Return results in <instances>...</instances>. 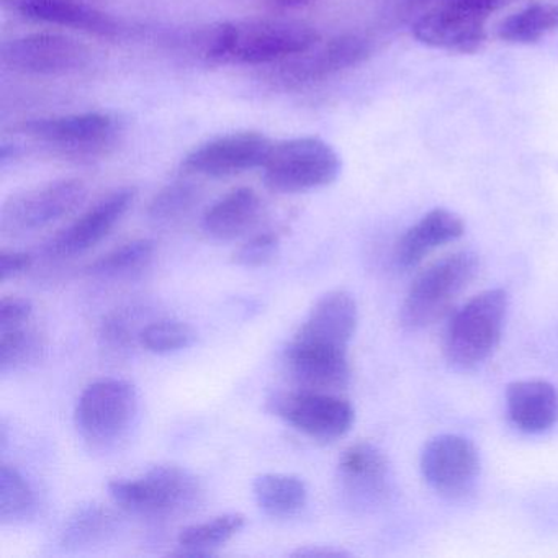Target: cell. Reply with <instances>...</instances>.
Instances as JSON below:
<instances>
[{
    "label": "cell",
    "mask_w": 558,
    "mask_h": 558,
    "mask_svg": "<svg viewBox=\"0 0 558 558\" xmlns=\"http://www.w3.org/2000/svg\"><path fill=\"white\" fill-rule=\"evenodd\" d=\"M322 40L312 25L286 19H247L214 25L201 35L202 57L238 66L277 64Z\"/></svg>",
    "instance_id": "1"
},
{
    "label": "cell",
    "mask_w": 558,
    "mask_h": 558,
    "mask_svg": "<svg viewBox=\"0 0 558 558\" xmlns=\"http://www.w3.org/2000/svg\"><path fill=\"white\" fill-rule=\"evenodd\" d=\"M506 290L492 289L470 299L453 313L444 338V357L457 371H472L492 357L508 318Z\"/></svg>",
    "instance_id": "2"
},
{
    "label": "cell",
    "mask_w": 558,
    "mask_h": 558,
    "mask_svg": "<svg viewBox=\"0 0 558 558\" xmlns=\"http://www.w3.org/2000/svg\"><path fill=\"white\" fill-rule=\"evenodd\" d=\"M478 270L480 259L473 251H456L434 260L408 290L401 305V325L411 331L436 325L469 289Z\"/></svg>",
    "instance_id": "3"
},
{
    "label": "cell",
    "mask_w": 558,
    "mask_h": 558,
    "mask_svg": "<svg viewBox=\"0 0 558 558\" xmlns=\"http://www.w3.org/2000/svg\"><path fill=\"white\" fill-rule=\"evenodd\" d=\"M109 493L117 506L143 518H178L201 505L197 476L178 465H158L142 478L116 480Z\"/></svg>",
    "instance_id": "4"
},
{
    "label": "cell",
    "mask_w": 558,
    "mask_h": 558,
    "mask_svg": "<svg viewBox=\"0 0 558 558\" xmlns=\"http://www.w3.org/2000/svg\"><path fill=\"white\" fill-rule=\"evenodd\" d=\"M341 158L318 136L274 143L263 166L264 184L277 194H303L328 187L341 174Z\"/></svg>",
    "instance_id": "5"
},
{
    "label": "cell",
    "mask_w": 558,
    "mask_h": 558,
    "mask_svg": "<svg viewBox=\"0 0 558 558\" xmlns=\"http://www.w3.org/2000/svg\"><path fill=\"white\" fill-rule=\"evenodd\" d=\"M21 133L63 158L94 159L116 148L123 125L113 113L84 112L32 120Z\"/></svg>",
    "instance_id": "6"
},
{
    "label": "cell",
    "mask_w": 558,
    "mask_h": 558,
    "mask_svg": "<svg viewBox=\"0 0 558 558\" xmlns=\"http://www.w3.org/2000/svg\"><path fill=\"white\" fill-rule=\"evenodd\" d=\"M138 416V393L130 381H94L77 401L76 427L94 449H110L125 439Z\"/></svg>",
    "instance_id": "7"
},
{
    "label": "cell",
    "mask_w": 558,
    "mask_h": 558,
    "mask_svg": "<svg viewBox=\"0 0 558 558\" xmlns=\"http://www.w3.org/2000/svg\"><path fill=\"white\" fill-rule=\"evenodd\" d=\"M87 187L81 179H60L12 195L0 210V231L19 238L37 233L70 217L83 205Z\"/></svg>",
    "instance_id": "8"
},
{
    "label": "cell",
    "mask_w": 558,
    "mask_h": 558,
    "mask_svg": "<svg viewBox=\"0 0 558 558\" xmlns=\"http://www.w3.org/2000/svg\"><path fill=\"white\" fill-rule=\"evenodd\" d=\"M372 54V44L357 34L338 35L331 40H322L308 50L277 63L270 73V81L283 89H299L329 80L359 66Z\"/></svg>",
    "instance_id": "9"
},
{
    "label": "cell",
    "mask_w": 558,
    "mask_h": 558,
    "mask_svg": "<svg viewBox=\"0 0 558 558\" xmlns=\"http://www.w3.org/2000/svg\"><path fill=\"white\" fill-rule=\"evenodd\" d=\"M4 68L27 76H70L93 60L89 47L61 34H32L5 41L0 51Z\"/></svg>",
    "instance_id": "10"
},
{
    "label": "cell",
    "mask_w": 558,
    "mask_h": 558,
    "mask_svg": "<svg viewBox=\"0 0 558 558\" xmlns=\"http://www.w3.org/2000/svg\"><path fill=\"white\" fill-rule=\"evenodd\" d=\"M482 470L475 444L457 434H440L424 446L421 473L427 485L446 496L462 498L472 492Z\"/></svg>",
    "instance_id": "11"
},
{
    "label": "cell",
    "mask_w": 558,
    "mask_h": 558,
    "mask_svg": "<svg viewBox=\"0 0 558 558\" xmlns=\"http://www.w3.org/2000/svg\"><path fill=\"white\" fill-rule=\"evenodd\" d=\"M272 146V140L259 132L228 133L192 149L182 161V171L202 178H230L263 168Z\"/></svg>",
    "instance_id": "12"
},
{
    "label": "cell",
    "mask_w": 558,
    "mask_h": 558,
    "mask_svg": "<svg viewBox=\"0 0 558 558\" xmlns=\"http://www.w3.org/2000/svg\"><path fill=\"white\" fill-rule=\"evenodd\" d=\"M276 411L296 430L322 442L341 439L355 421L352 404L328 391L286 395L276 401Z\"/></svg>",
    "instance_id": "13"
},
{
    "label": "cell",
    "mask_w": 558,
    "mask_h": 558,
    "mask_svg": "<svg viewBox=\"0 0 558 558\" xmlns=\"http://www.w3.org/2000/svg\"><path fill=\"white\" fill-rule=\"evenodd\" d=\"M135 197V187H120L100 198L70 227L48 241L45 247L48 256L66 259L93 250L100 241L106 240L116 225L125 217Z\"/></svg>",
    "instance_id": "14"
},
{
    "label": "cell",
    "mask_w": 558,
    "mask_h": 558,
    "mask_svg": "<svg viewBox=\"0 0 558 558\" xmlns=\"http://www.w3.org/2000/svg\"><path fill=\"white\" fill-rule=\"evenodd\" d=\"M486 19L447 2L426 9L411 25L420 44L449 53L473 54L486 40Z\"/></svg>",
    "instance_id": "15"
},
{
    "label": "cell",
    "mask_w": 558,
    "mask_h": 558,
    "mask_svg": "<svg viewBox=\"0 0 558 558\" xmlns=\"http://www.w3.org/2000/svg\"><path fill=\"white\" fill-rule=\"evenodd\" d=\"M286 364L290 375L303 390H344L351 381V364L348 351L325 348L293 338L286 351Z\"/></svg>",
    "instance_id": "16"
},
{
    "label": "cell",
    "mask_w": 558,
    "mask_h": 558,
    "mask_svg": "<svg viewBox=\"0 0 558 558\" xmlns=\"http://www.w3.org/2000/svg\"><path fill=\"white\" fill-rule=\"evenodd\" d=\"M359 310L354 296L345 290H331L313 306L295 339L348 351L357 329Z\"/></svg>",
    "instance_id": "17"
},
{
    "label": "cell",
    "mask_w": 558,
    "mask_h": 558,
    "mask_svg": "<svg viewBox=\"0 0 558 558\" xmlns=\"http://www.w3.org/2000/svg\"><path fill=\"white\" fill-rule=\"evenodd\" d=\"M19 11L27 21L71 28L94 37L117 38L122 34L117 19L80 0H24Z\"/></svg>",
    "instance_id": "18"
},
{
    "label": "cell",
    "mask_w": 558,
    "mask_h": 558,
    "mask_svg": "<svg viewBox=\"0 0 558 558\" xmlns=\"http://www.w3.org/2000/svg\"><path fill=\"white\" fill-rule=\"evenodd\" d=\"M465 233V223L456 211L434 208L408 228L398 241L395 259L403 269L423 263L430 253L453 243Z\"/></svg>",
    "instance_id": "19"
},
{
    "label": "cell",
    "mask_w": 558,
    "mask_h": 558,
    "mask_svg": "<svg viewBox=\"0 0 558 558\" xmlns=\"http://www.w3.org/2000/svg\"><path fill=\"white\" fill-rule=\"evenodd\" d=\"M339 473L345 489L364 502H377L390 486V465L374 444L359 442L348 447L339 459Z\"/></svg>",
    "instance_id": "20"
},
{
    "label": "cell",
    "mask_w": 558,
    "mask_h": 558,
    "mask_svg": "<svg viewBox=\"0 0 558 558\" xmlns=\"http://www.w3.org/2000/svg\"><path fill=\"white\" fill-rule=\"evenodd\" d=\"M506 404L509 420L522 433H545L558 423V390L548 381H512L506 390Z\"/></svg>",
    "instance_id": "21"
},
{
    "label": "cell",
    "mask_w": 558,
    "mask_h": 558,
    "mask_svg": "<svg viewBox=\"0 0 558 558\" xmlns=\"http://www.w3.org/2000/svg\"><path fill=\"white\" fill-rule=\"evenodd\" d=\"M263 214L259 194L250 187L234 189L205 211L202 227L217 241H233L253 230Z\"/></svg>",
    "instance_id": "22"
},
{
    "label": "cell",
    "mask_w": 558,
    "mask_h": 558,
    "mask_svg": "<svg viewBox=\"0 0 558 558\" xmlns=\"http://www.w3.org/2000/svg\"><path fill=\"white\" fill-rule=\"evenodd\" d=\"M253 492L260 511L276 519L299 514L308 501L305 482L286 473H264L257 476Z\"/></svg>",
    "instance_id": "23"
},
{
    "label": "cell",
    "mask_w": 558,
    "mask_h": 558,
    "mask_svg": "<svg viewBox=\"0 0 558 558\" xmlns=\"http://www.w3.org/2000/svg\"><path fill=\"white\" fill-rule=\"evenodd\" d=\"M120 519L106 506L89 505L77 509L61 532L64 548H89L109 541L119 531Z\"/></svg>",
    "instance_id": "24"
},
{
    "label": "cell",
    "mask_w": 558,
    "mask_h": 558,
    "mask_svg": "<svg viewBox=\"0 0 558 558\" xmlns=\"http://www.w3.org/2000/svg\"><path fill=\"white\" fill-rule=\"evenodd\" d=\"M558 31V4H532L509 15L498 27L506 44L534 45Z\"/></svg>",
    "instance_id": "25"
},
{
    "label": "cell",
    "mask_w": 558,
    "mask_h": 558,
    "mask_svg": "<svg viewBox=\"0 0 558 558\" xmlns=\"http://www.w3.org/2000/svg\"><path fill=\"white\" fill-rule=\"evenodd\" d=\"M155 254L156 246L151 240L129 241L94 260L87 272L99 279H130L148 269Z\"/></svg>",
    "instance_id": "26"
},
{
    "label": "cell",
    "mask_w": 558,
    "mask_h": 558,
    "mask_svg": "<svg viewBox=\"0 0 558 558\" xmlns=\"http://www.w3.org/2000/svg\"><path fill=\"white\" fill-rule=\"evenodd\" d=\"M243 527L244 515L240 512L217 515L211 521L189 525L179 534L178 544L181 547L179 555L207 557L211 555V548L227 544Z\"/></svg>",
    "instance_id": "27"
},
{
    "label": "cell",
    "mask_w": 558,
    "mask_h": 558,
    "mask_svg": "<svg viewBox=\"0 0 558 558\" xmlns=\"http://www.w3.org/2000/svg\"><path fill=\"white\" fill-rule=\"evenodd\" d=\"M47 351V341L35 329L21 328L0 332V372L24 371L37 365Z\"/></svg>",
    "instance_id": "28"
},
{
    "label": "cell",
    "mask_w": 558,
    "mask_h": 558,
    "mask_svg": "<svg viewBox=\"0 0 558 558\" xmlns=\"http://www.w3.org/2000/svg\"><path fill=\"white\" fill-rule=\"evenodd\" d=\"M35 493L31 483L14 466L0 469V521L14 524L32 518L35 511Z\"/></svg>",
    "instance_id": "29"
},
{
    "label": "cell",
    "mask_w": 558,
    "mask_h": 558,
    "mask_svg": "<svg viewBox=\"0 0 558 558\" xmlns=\"http://www.w3.org/2000/svg\"><path fill=\"white\" fill-rule=\"evenodd\" d=\"M201 192L191 182H172L158 192L148 205L149 220L156 225H171L191 214Z\"/></svg>",
    "instance_id": "30"
},
{
    "label": "cell",
    "mask_w": 558,
    "mask_h": 558,
    "mask_svg": "<svg viewBox=\"0 0 558 558\" xmlns=\"http://www.w3.org/2000/svg\"><path fill=\"white\" fill-rule=\"evenodd\" d=\"M195 331L185 323L159 319L143 328L140 342L153 354H171L194 344Z\"/></svg>",
    "instance_id": "31"
},
{
    "label": "cell",
    "mask_w": 558,
    "mask_h": 558,
    "mask_svg": "<svg viewBox=\"0 0 558 558\" xmlns=\"http://www.w3.org/2000/svg\"><path fill=\"white\" fill-rule=\"evenodd\" d=\"M142 329H138L136 310L123 308L110 313L100 326L99 338L102 348L112 354L130 351L140 341Z\"/></svg>",
    "instance_id": "32"
},
{
    "label": "cell",
    "mask_w": 558,
    "mask_h": 558,
    "mask_svg": "<svg viewBox=\"0 0 558 558\" xmlns=\"http://www.w3.org/2000/svg\"><path fill=\"white\" fill-rule=\"evenodd\" d=\"M279 236L274 233L257 234L233 254V263L247 269L267 266L279 254Z\"/></svg>",
    "instance_id": "33"
},
{
    "label": "cell",
    "mask_w": 558,
    "mask_h": 558,
    "mask_svg": "<svg viewBox=\"0 0 558 558\" xmlns=\"http://www.w3.org/2000/svg\"><path fill=\"white\" fill-rule=\"evenodd\" d=\"M34 312L31 300L22 296H4L0 300V332L21 328Z\"/></svg>",
    "instance_id": "34"
},
{
    "label": "cell",
    "mask_w": 558,
    "mask_h": 558,
    "mask_svg": "<svg viewBox=\"0 0 558 558\" xmlns=\"http://www.w3.org/2000/svg\"><path fill=\"white\" fill-rule=\"evenodd\" d=\"M32 264H34V257L28 253L2 251L0 253V280L8 282V280L22 276V274L31 270Z\"/></svg>",
    "instance_id": "35"
},
{
    "label": "cell",
    "mask_w": 558,
    "mask_h": 558,
    "mask_svg": "<svg viewBox=\"0 0 558 558\" xmlns=\"http://www.w3.org/2000/svg\"><path fill=\"white\" fill-rule=\"evenodd\" d=\"M345 551L335 550V548H325V547H308V548H300L293 554V557H310V558H329V557H344Z\"/></svg>",
    "instance_id": "36"
},
{
    "label": "cell",
    "mask_w": 558,
    "mask_h": 558,
    "mask_svg": "<svg viewBox=\"0 0 558 558\" xmlns=\"http://www.w3.org/2000/svg\"><path fill=\"white\" fill-rule=\"evenodd\" d=\"M279 2H282V4L286 5H299L305 4V2H310V0H279Z\"/></svg>",
    "instance_id": "37"
},
{
    "label": "cell",
    "mask_w": 558,
    "mask_h": 558,
    "mask_svg": "<svg viewBox=\"0 0 558 558\" xmlns=\"http://www.w3.org/2000/svg\"><path fill=\"white\" fill-rule=\"evenodd\" d=\"M4 4H9V2H24V0H2Z\"/></svg>",
    "instance_id": "38"
}]
</instances>
